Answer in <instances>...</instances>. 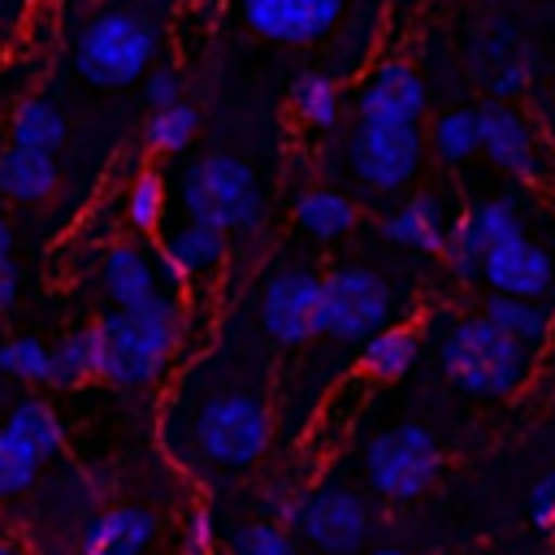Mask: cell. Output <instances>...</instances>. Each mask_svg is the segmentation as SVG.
Returning a JSON list of instances; mask_svg holds the SVG:
<instances>
[{"label":"cell","mask_w":555,"mask_h":555,"mask_svg":"<svg viewBox=\"0 0 555 555\" xmlns=\"http://www.w3.org/2000/svg\"><path fill=\"white\" fill-rule=\"evenodd\" d=\"M95 325L104 338V382L113 386L156 382L178 351V299L165 291L139 308H113Z\"/></svg>","instance_id":"cell-1"},{"label":"cell","mask_w":555,"mask_h":555,"mask_svg":"<svg viewBox=\"0 0 555 555\" xmlns=\"http://www.w3.org/2000/svg\"><path fill=\"white\" fill-rule=\"evenodd\" d=\"M442 373L455 390L473 395V399H507L520 390V382L529 377V347L516 343L512 334H503L494 321L486 317H464L442 334L438 347Z\"/></svg>","instance_id":"cell-2"},{"label":"cell","mask_w":555,"mask_h":555,"mask_svg":"<svg viewBox=\"0 0 555 555\" xmlns=\"http://www.w3.org/2000/svg\"><path fill=\"white\" fill-rule=\"evenodd\" d=\"M178 208L182 217L217 225L225 234H247L264 221L260 182L251 165H243L230 152H208L178 173Z\"/></svg>","instance_id":"cell-3"},{"label":"cell","mask_w":555,"mask_h":555,"mask_svg":"<svg viewBox=\"0 0 555 555\" xmlns=\"http://www.w3.org/2000/svg\"><path fill=\"white\" fill-rule=\"evenodd\" d=\"M156 30L130 9H104L74 35V69L95 87H126L152 69Z\"/></svg>","instance_id":"cell-4"},{"label":"cell","mask_w":555,"mask_h":555,"mask_svg":"<svg viewBox=\"0 0 555 555\" xmlns=\"http://www.w3.org/2000/svg\"><path fill=\"white\" fill-rule=\"evenodd\" d=\"M273 438L269 403L251 390H217L195 412V447L217 468H251Z\"/></svg>","instance_id":"cell-5"},{"label":"cell","mask_w":555,"mask_h":555,"mask_svg":"<svg viewBox=\"0 0 555 555\" xmlns=\"http://www.w3.org/2000/svg\"><path fill=\"white\" fill-rule=\"evenodd\" d=\"M438 473H442V447L425 425L412 421L386 425L364 447V477L390 503L421 499L438 481Z\"/></svg>","instance_id":"cell-6"},{"label":"cell","mask_w":555,"mask_h":555,"mask_svg":"<svg viewBox=\"0 0 555 555\" xmlns=\"http://www.w3.org/2000/svg\"><path fill=\"white\" fill-rule=\"evenodd\" d=\"M425 156L421 121H395V117H356L347 139V165L351 178L377 195L399 191L416 178Z\"/></svg>","instance_id":"cell-7"},{"label":"cell","mask_w":555,"mask_h":555,"mask_svg":"<svg viewBox=\"0 0 555 555\" xmlns=\"http://www.w3.org/2000/svg\"><path fill=\"white\" fill-rule=\"evenodd\" d=\"M325 278L321 295V334L334 343H364L395 321V291L369 264H338Z\"/></svg>","instance_id":"cell-8"},{"label":"cell","mask_w":555,"mask_h":555,"mask_svg":"<svg viewBox=\"0 0 555 555\" xmlns=\"http://www.w3.org/2000/svg\"><path fill=\"white\" fill-rule=\"evenodd\" d=\"M308 546L321 555H356L373 529L369 503L347 486H317L299 499V512L291 520Z\"/></svg>","instance_id":"cell-9"},{"label":"cell","mask_w":555,"mask_h":555,"mask_svg":"<svg viewBox=\"0 0 555 555\" xmlns=\"http://www.w3.org/2000/svg\"><path fill=\"white\" fill-rule=\"evenodd\" d=\"M321 295H325V278L304 269V264H286L278 269L264 291H260V325L273 343L282 347H299L308 338L321 334Z\"/></svg>","instance_id":"cell-10"},{"label":"cell","mask_w":555,"mask_h":555,"mask_svg":"<svg viewBox=\"0 0 555 555\" xmlns=\"http://www.w3.org/2000/svg\"><path fill=\"white\" fill-rule=\"evenodd\" d=\"M516 234H525L520 204L512 195H490V199L473 204L464 217H455L447 247H442V260L460 282H481V264H486L490 247H499Z\"/></svg>","instance_id":"cell-11"},{"label":"cell","mask_w":555,"mask_h":555,"mask_svg":"<svg viewBox=\"0 0 555 555\" xmlns=\"http://www.w3.org/2000/svg\"><path fill=\"white\" fill-rule=\"evenodd\" d=\"M477 113H481V156L507 178L538 186L546 178V165H542V147L529 117L507 100H486L477 104Z\"/></svg>","instance_id":"cell-12"},{"label":"cell","mask_w":555,"mask_h":555,"mask_svg":"<svg viewBox=\"0 0 555 555\" xmlns=\"http://www.w3.org/2000/svg\"><path fill=\"white\" fill-rule=\"evenodd\" d=\"M468 69L490 91V100H516L529 87L533 56L512 22H490L468 43Z\"/></svg>","instance_id":"cell-13"},{"label":"cell","mask_w":555,"mask_h":555,"mask_svg":"<svg viewBox=\"0 0 555 555\" xmlns=\"http://www.w3.org/2000/svg\"><path fill=\"white\" fill-rule=\"evenodd\" d=\"M238 13L251 35L304 48L338 26L343 0H238Z\"/></svg>","instance_id":"cell-14"},{"label":"cell","mask_w":555,"mask_h":555,"mask_svg":"<svg viewBox=\"0 0 555 555\" xmlns=\"http://www.w3.org/2000/svg\"><path fill=\"white\" fill-rule=\"evenodd\" d=\"M481 282L503 295L546 299L555 291V251L533 243L529 234H516V238L490 247V256L481 264Z\"/></svg>","instance_id":"cell-15"},{"label":"cell","mask_w":555,"mask_h":555,"mask_svg":"<svg viewBox=\"0 0 555 555\" xmlns=\"http://www.w3.org/2000/svg\"><path fill=\"white\" fill-rule=\"evenodd\" d=\"M356 117H395V121H421L425 117V82L416 65L386 56L373 65L369 82L356 95Z\"/></svg>","instance_id":"cell-16"},{"label":"cell","mask_w":555,"mask_h":555,"mask_svg":"<svg viewBox=\"0 0 555 555\" xmlns=\"http://www.w3.org/2000/svg\"><path fill=\"white\" fill-rule=\"evenodd\" d=\"M225 238H230L225 230L186 217V221H182L178 230H169L165 243H160V273H165L173 286H182V282H191V278H199V273L221 269V260H225Z\"/></svg>","instance_id":"cell-17"},{"label":"cell","mask_w":555,"mask_h":555,"mask_svg":"<svg viewBox=\"0 0 555 555\" xmlns=\"http://www.w3.org/2000/svg\"><path fill=\"white\" fill-rule=\"evenodd\" d=\"M451 225H455V221L447 217V204H442L434 191H421V195L403 199L399 208H390V212L382 217V234H386L395 247L429 251V256H442Z\"/></svg>","instance_id":"cell-18"},{"label":"cell","mask_w":555,"mask_h":555,"mask_svg":"<svg viewBox=\"0 0 555 555\" xmlns=\"http://www.w3.org/2000/svg\"><path fill=\"white\" fill-rule=\"evenodd\" d=\"M100 282H104V295L113 299V308H139L147 299L160 295V282H156V264L143 247L134 243H117L104 251V264H100Z\"/></svg>","instance_id":"cell-19"},{"label":"cell","mask_w":555,"mask_h":555,"mask_svg":"<svg viewBox=\"0 0 555 555\" xmlns=\"http://www.w3.org/2000/svg\"><path fill=\"white\" fill-rule=\"evenodd\" d=\"M156 538V516L147 507H108L82 533V555H143Z\"/></svg>","instance_id":"cell-20"},{"label":"cell","mask_w":555,"mask_h":555,"mask_svg":"<svg viewBox=\"0 0 555 555\" xmlns=\"http://www.w3.org/2000/svg\"><path fill=\"white\" fill-rule=\"evenodd\" d=\"M56 191V152L9 143L0 152V195L13 204H39Z\"/></svg>","instance_id":"cell-21"},{"label":"cell","mask_w":555,"mask_h":555,"mask_svg":"<svg viewBox=\"0 0 555 555\" xmlns=\"http://www.w3.org/2000/svg\"><path fill=\"white\" fill-rule=\"evenodd\" d=\"M421 356V334L412 325H382L373 338L360 343V373L377 386H390L399 382Z\"/></svg>","instance_id":"cell-22"},{"label":"cell","mask_w":555,"mask_h":555,"mask_svg":"<svg viewBox=\"0 0 555 555\" xmlns=\"http://www.w3.org/2000/svg\"><path fill=\"white\" fill-rule=\"evenodd\" d=\"M95 377H104V338H100V325L69 330L61 343H52L48 386L74 390V386H87Z\"/></svg>","instance_id":"cell-23"},{"label":"cell","mask_w":555,"mask_h":555,"mask_svg":"<svg viewBox=\"0 0 555 555\" xmlns=\"http://www.w3.org/2000/svg\"><path fill=\"white\" fill-rule=\"evenodd\" d=\"M481 317L494 321L503 334H512L516 343H525L529 351L546 343L551 334V308L542 299H529V295H503V291H490L486 304H481Z\"/></svg>","instance_id":"cell-24"},{"label":"cell","mask_w":555,"mask_h":555,"mask_svg":"<svg viewBox=\"0 0 555 555\" xmlns=\"http://www.w3.org/2000/svg\"><path fill=\"white\" fill-rule=\"evenodd\" d=\"M295 221H299L304 234H312V238H321V243H334V238H343V234L356 230L360 208H356L343 191L317 186V191L299 195V204H295Z\"/></svg>","instance_id":"cell-25"},{"label":"cell","mask_w":555,"mask_h":555,"mask_svg":"<svg viewBox=\"0 0 555 555\" xmlns=\"http://www.w3.org/2000/svg\"><path fill=\"white\" fill-rule=\"evenodd\" d=\"M291 108L308 130H334L343 117V91L330 74L321 69H304L291 82Z\"/></svg>","instance_id":"cell-26"},{"label":"cell","mask_w":555,"mask_h":555,"mask_svg":"<svg viewBox=\"0 0 555 555\" xmlns=\"http://www.w3.org/2000/svg\"><path fill=\"white\" fill-rule=\"evenodd\" d=\"M9 143H26V147H43L56 152L65 143V117L52 100L43 95H26L17 100L13 117H9Z\"/></svg>","instance_id":"cell-27"},{"label":"cell","mask_w":555,"mask_h":555,"mask_svg":"<svg viewBox=\"0 0 555 555\" xmlns=\"http://www.w3.org/2000/svg\"><path fill=\"white\" fill-rule=\"evenodd\" d=\"M429 143H434V156L447 160V165H464L481 152V113L460 104V108H447L434 117V130H429Z\"/></svg>","instance_id":"cell-28"},{"label":"cell","mask_w":555,"mask_h":555,"mask_svg":"<svg viewBox=\"0 0 555 555\" xmlns=\"http://www.w3.org/2000/svg\"><path fill=\"white\" fill-rule=\"evenodd\" d=\"M39 460H52V455H61L65 451V425H61V416L52 412V403H39V399H26V403H17L13 412H9V421H4Z\"/></svg>","instance_id":"cell-29"},{"label":"cell","mask_w":555,"mask_h":555,"mask_svg":"<svg viewBox=\"0 0 555 555\" xmlns=\"http://www.w3.org/2000/svg\"><path fill=\"white\" fill-rule=\"evenodd\" d=\"M195 130H199L195 104H182V100H178V104L152 108V117H147V126H143V143H147V152H156V156H173V152L191 147Z\"/></svg>","instance_id":"cell-30"},{"label":"cell","mask_w":555,"mask_h":555,"mask_svg":"<svg viewBox=\"0 0 555 555\" xmlns=\"http://www.w3.org/2000/svg\"><path fill=\"white\" fill-rule=\"evenodd\" d=\"M0 369L17 382L30 386H48V369H52V347L35 334H17L9 343H0Z\"/></svg>","instance_id":"cell-31"},{"label":"cell","mask_w":555,"mask_h":555,"mask_svg":"<svg viewBox=\"0 0 555 555\" xmlns=\"http://www.w3.org/2000/svg\"><path fill=\"white\" fill-rule=\"evenodd\" d=\"M126 221L139 234H156L165 221V178L156 169H143L126 191Z\"/></svg>","instance_id":"cell-32"},{"label":"cell","mask_w":555,"mask_h":555,"mask_svg":"<svg viewBox=\"0 0 555 555\" xmlns=\"http://www.w3.org/2000/svg\"><path fill=\"white\" fill-rule=\"evenodd\" d=\"M39 464H43V460H39L9 425H0V499L22 494V490L35 481Z\"/></svg>","instance_id":"cell-33"},{"label":"cell","mask_w":555,"mask_h":555,"mask_svg":"<svg viewBox=\"0 0 555 555\" xmlns=\"http://www.w3.org/2000/svg\"><path fill=\"white\" fill-rule=\"evenodd\" d=\"M230 555H295V538L282 529V520H243L230 533Z\"/></svg>","instance_id":"cell-34"},{"label":"cell","mask_w":555,"mask_h":555,"mask_svg":"<svg viewBox=\"0 0 555 555\" xmlns=\"http://www.w3.org/2000/svg\"><path fill=\"white\" fill-rule=\"evenodd\" d=\"M212 538H217L212 512L208 503H195L182 520V555H212Z\"/></svg>","instance_id":"cell-35"},{"label":"cell","mask_w":555,"mask_h":555,"mask_svg":"<svg viewBox=\"0 0 555 555\" xmlns=\"http://www.w3.org/2000/svg\"><path fill=\"white\" fill-rule=\"evenodd\" d=\"M143 100H147L152 108L178 104V100H182V78H178V69H169V65L147 69V74H143Z\"/></svg>","instance_id":"cell-36"},{"label":"cell","mask_w":555,"mask_h":555,"mask_svg":"<svg viewBox=\"0 0 555 555\" xmlns=\"http://www.w3.org/2000/svg\"><path fill=\"white\" fill-rule=\"evenodd\" d=\"M529 520L555 538V473L538 477V486L529 490Z\"/></svg>","instance_id":"cell-37"},{"label":"cell","mask_w":555,"mask_h":555,"mask_svg":"<svg viewBox=\"0 0 555 555\" xmlns=\"http://www.w3.org/2000/svg\"><path fill=\"white\" fill-rule=\"evenodd\" d=\"M299 499H304V494H299L291 481H273V486L264 490L260 503H264V516H269V520H282V525H286V520H295Z\"/></svg>","instance_id":"cell-38"},{"label":"cell","mask_w":555,"mask_h":555,"mask_svg":"<svg viewBox=\"0 0 555 555\" xmlns=\"http://www.w3.org/2000/svg\"><path fill=\"white\" fill-rule=\"evenodd\" d=\"M17 299V269L13 260H0V312H9Z\"/></svg>","instance_id":"cell-39"},{"label":"cell","mask_w":555,"mask_h":555,"mask_svg":"<svg viewBox=\"0 0 555 555\" xmlns=\"http://www.w3.org/2000/svg\"><path fill=\"white\" fill-rule=\"evenodd\" d=\"M9 251H13V230H9V221L0 217V260H9Z\"/></svg>","instance_id":"cell-40"},{"label":"cell","mask_w":555,"mask_h":555,"mask_svg":"<svg viewBox=\"0 0 555 555\" xmlns=\"http://www.w3.org/2000/svg\"><path fill=\"white\" fill-rule=\"evenodd\" d=\"M0 555H30L22 542H0Z\"/></svg>","instance_id":"cell-41"},{"label":"cell","mask_w":555,"mask_h":555,"mask_svg":"<svg viewBox=\"0 0 555 555\" xmlns=\"http://www.w3.org/2000/svg\"><path fill=\"white\" fill-rule=\"evenodd\" d=\"M364 555H408V551H399V546H373V551H364Z\"/></svg>","instance_id":"cell-42"},{"label":"cell","mask_w":555,"mask_h":555,"mask_svg":"<svg viewBox=\"0 0 555 555\" xmlns=\"http://www.w3.org/2000/svg\"><path fill=\"white\" fill-rule=\"evenodd\" d=\"M551 251H555V221H551Z\"/></svg>","instance_id":"cell-43"},{"label":"cell","mask_w":555,"mask_h":555,"mask_svg":"<svg viewBox=\"0 0 555 555\" xmlns=\"http://www.w3.org/2000/svg\"><path fill=\"white\" fill-rule=\"evenodd\" d=\"M551 100H555V82H551Z\"/></svg>","instance_id":"cell-44"}]
</instances>
